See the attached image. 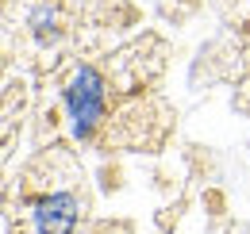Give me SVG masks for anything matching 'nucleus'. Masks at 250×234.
I'll list each match as a JSON object with an SVG mask.
<instances>
[{"instance_id":"1","label":"nucleus","mask_w":250,"mask_h":234,"mask_svg":"<svg viewBox=\"0 0 250 234\" xmlns=\"http://www.w3.org/2000/svg\"><path fill=\"white\" fill-rule=\"evenodd\" d=\"M65 108H69V119H73V131L89 135L96 127V119L104 116V77L89 65L77 69L69 88H65Z\"/></svg>"},{"instance_id":"2","label":"nucleus","mask_w":250,"mask_h":234,"mask_svg":"<svg viewBox=\"0 0 250 234\" xmlns=\"http://www.w3.org/2000/svg\"><path fill=\"white\" fill-rule=\"evenodd\" d=\"M77 227V200L73 196H46L42 204H35V231L39 234H73Z\"/></svg>"}]
</instances>
